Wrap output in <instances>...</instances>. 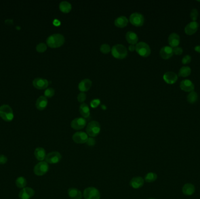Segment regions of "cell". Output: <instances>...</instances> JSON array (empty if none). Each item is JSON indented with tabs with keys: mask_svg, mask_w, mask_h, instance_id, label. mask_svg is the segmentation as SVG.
<instances>
[{
	"mask_svg": "<svg viewBox=\"0 0 200 199\" xmlns=\"http://www.w3.org/2000/svg\"><path fill=\"white\" fill-rule=\"evenodd\" d=\"M101 131L100 124L97 121L90 122L86 127V132L88 136L91 137H95L98 136Z\"/></svg>",
	"mask_w": 200,
	"mask_h": 199,
	"instance_id": "3",
	"label": "cell"
},
{
	"mask_svg": "<svg viewBox=\"0 0 200 199\" xmlns=\"http://www.w3.org/2000/svg\"><path fill=\"white\" fill-rule=\"evenodd\" d=\"M15 184L16 186L20 189H23L24 187H25L27 184V181L26 179L23 176H19L16 179L15 181Z\"/></svg>",
	"mask_w": 200,
	"mask_h": 199,
	"instance_id": "29",
	"label": "cell"
},
{
	"mask_svg": "<svg viewBox=\"0 0 200 199\" xmlns=\"http://www.w3.org/2000/svg\"><path fill=\"white\" fill-rule=\"evenodd\" d=\"M128 19L125 16H121L115 19V25L120 28H123L128 25Z\"/></svg>",
	"mask_w": 200,
	"mask_h": 199,
	"instance_id": "25",
	"label": "cell"
},
{
	"mask_svg": "<svg viewBox=\"0 0 200 199\" xmlns=\"http://www.w3.org/2000/svg\"><path fill=\"white\" fill-rule=\"evenodd\" d=\"M100 100L99 99H95L92 100L90 102V105L91 106V107L93 108H95L100 104Z\"/></svg>",
	"mask_w": 200,
	"mask_h": 199,
	"instance_id": "38",
	"label": "cell"
},
{
	"mask_svg": "<svg viewBox=\"0 0 200 199\" xmlns=\"http://www.w3.org/2000/svg\"><path fill=\"white\" fill-rule=\"evenodd\" d=\"M168 40H169V43L171 47H177L179 46L180 39L179 34H175V33H173V34H170V36H169Z\"/></svg>",
	"mask_w": 200,
	"mask_h": 199,
	"instance_id": "20",
	"label": "cell"
},
{
	"mask_svg": "<svg viewBox=\"0 0 200 199\" xmlns=\"http://www.w3.org/2000/svg\"><path fill=\"white\" fill-rule=\"evenodd\" d=\"M72 8V4L66 1H62L59 4L60 10L63 13H70Z\"/></svg>",
	"mask_w": 200,
	"mask_h": 199,
	"instance_id": "28",
	"label": "cell"
},
{
	"mask_svg": "<svg viewBox=\"0 0 200 199\" xmlns=\"http://www.w3.org/2000/svg\"><path fill=\"white\" fill-rule=\"evenodd\" d=\"M173 50L171 47L164 46L160 51V55L163 59H169L173 55Z\"/></svg>",
	"mask_w": 200,
	"mask_h": 199,
	"instance_id": "14",
	"label": "cell"
},
{
	"mask_svg": "<svg viewBox=\"0 0 200 199\" xmlns=\"http://www.w3.org/2000/svg\"><path fill=\"white\" fill-rule=\"evenodd\" d=\"M65 42L64 36L60 34H55L49 36L46 39L47 45L51 48H58Z\"/></svg>",
	"mask_w": 200,
	"mask_h": 199,
	"instance_id": "1",
	"label": "cell"
},
{
	"mask_svg": "<svg viewBox=\"0 0 200 199\" xmlns=\"http://www.w3.org/2000/svg\"><path fill=\"white\" fill-rule=\"evenodd\" d=\"M111 53L116 59H124L128 55V50L124 45L117 44L112 47Z\"/></svg>",
	"mask_w": 200,
	"mask_h": 199,
	"instance_id": "2",
	"label": "cell"
},
{
	"mask_svg": "<svg viewBox=\"0 0 200 199\" xmlns=\"http://www.w3.org/2000/svg\"><path fill=\"white\" fill-rule=\"evenodd\" d=\"M128 49H129V50L130 51H133L134 50H135L136 47H135V46H134V45H130V46H129Z\"/></svg>",
	"mask_w": 200,
	"mask_h": 199,
	"instance_id": "43",
	"label": "cell"
},
{
	"mask_svg": "<svg viewBox=\"0 0 200 199\" xmlns=\"http://www.w3.org/2000/svg\"><path fill=\"white\" fill-rule=\"evenodd\" d=\"M92 86V81L89 78H85L78 84V89L81 92L88 91Z\"/></svg>",
	"mask_w": 200,
	"mask_h": 199,
	"instance_id": "16",
	"label": "cell"
},
{
	"mask_svg": "<svg viewBox=\"0 0 200 199\" xmlns=\"http://www.w3.org/2000/svg\"><path fill=\"white\" fill-rule=\"evenodd\" d=\"M181 89L186 92H192L194 89V85L189 80H184L180 82Z\"/></svg>",
	"mask_w": 200,
	"mask_h": 199,
	"instance_id": "19",
	"label": "cell"
},
{
	"mask_svg": "<svg viewBox=\"0 0 200 199\" xmlns=\"http://www.w3.org/2000/svg\"><path fill=\"white\" fill-rule=\"evenodd\" d=\"M198 95L196 92L192 91L188 95L187 101L190 103H194L195 102L197 101L198 100Z\"/></svg>",
	"mask_w": 200,
	"mask_h": 199,
	"instance_id": "32",
	"label": "cell"
},
{
	"mask_svg": "<svg viewBox=\"0 0 200 199\" xmlns=\"http://www.w3.org/2000/svg\"><path fill=\"white\" fill-rule=\"evenodd\" d=\"M192 72L191 68L188 67H183L180 68L179 71V76H183V77H186L188 76Z\"/></svg>",
	"mask_w": 200,
	"mask_h": 199,
	"instance_id": "30",
	"label": "cell"
},
{
	"mask_svg": "<svg viewBox=\"0 0 200 199\" xmlns=\"http://www.w3.org/2000/svg\"><path fill=\"white\" fill-rule=\"evenodd\" d=\"M198 26V24L197 22H191L185 27V32L188 35L194 34L197 31Z\"/></svg>",
	"mask_w": 200,
	"mask_h": 199,
	"instance_id": "15",
	"label": "cell"
},
{
	"mask_svg": "<svg viewBox=\"0 0 200 199\" xmlns=\"http://www.w3.org/2000/svg\"><path fill=\"white\" fill-rule=\"evenodd\" d=\"M194 49L196 51L200 53V46H197L195 47Z\"/></svg>",
	"mask_w": 200,
	"mask_h": 199,
	"instance_id": "44",
	"label": "cell"
},
{
	"mask_svg": "<svg viewBox=\"0 0 200 199\" xmlns=\"http://www.w3.org/2000/svg\"><path fill=\"white\" fill-rule=\"evenodd\" d=\"M13 20H12V19H7V20L5 21V22H8V23H9V24H12V22H13Z\"/></svg>",
	"mask_w": 200,
	"mask_h": 199,
	"instance_id": "45",
	"label": "cell"
},
{
	"mask_svg": "<svg viewBox=\"0 0 200 199\" xmlns=\"http://www.w3.org/2000/svg\"><path fill=\"white\" fill-rule=\"evenodd\" d=\"M8 161V158L4 155H0V165L5 164Z\"/></svg>",
	"mask_w": 200,
	"mask_h": 199,
	"instance_id": "41",
	"label": "cell"
},
{
	"mask_svg": "<svg viewBox=\"0 0 200 199\" xmlns=\"http://www.w3.org/2000/svg\"><path fill=\"white\" fill-rule=\"evenodd\" d=\"M83 196L85 199H100L101 194L98 189L94 187H89L84 191Z\"/></svg>",
	"mask_w": 200,
	"mask_h": 199,
	"instance_id": "6",
	"label": "cell"
},
{
	"mask_svg": "<svg viewBox=\"0 0 200 199\" xmlns=\"http://www.w3.org/2000/svg\"><path fill=\"white\" fill-rule=\"evenodd\" d=\"M68 195L71 199H81L83 197L81 191L76 188L68 189Z\"/></svg>",
	"mask_w": 200,
	"mask_h": 199,
	"instance_id": "24",
	"label": "cell"
},
{
	"mask_svg": "<svg viewBox=\"0 0 200 199\" xmlns=\"http://www.w3.org/2000/svg\"><path fill=\"white\" fill-rule=\"evenodd\" d=\"M178 76L173 72H167L163 76V79L166 83L169 84H173L177 80Z\"/></svg>",
	"mask_w": 200,
	"mask_h": 199,
	"instance_id": "17",
	"label": "cell"
},
{
	"mask_svg": "<svg viewBox=\"0 0 200 199\" xmlns=\"http://www.w3.org/2000/svg\"><path fill=\"white\" fill-rule=\"evenodd\" d=\"M86 143L89 146H94V145L95 144V140L94 139V138L90 137L88 139V140H87Z\"/></svg>",
	"mask_w": 200,
	"mask_h": 199,
	"instance_id": "42",
	"label": "cell"
},
{
	"mask_svg": "<svg viewBox=\"0 0 200 199\" xmlns=\"http://www.w3.org/2000/svg\"><path fill=\"white\" fill-rule=\"evenodd\" d=\"M86 97H87V95L84 92H80L78 93L77 96V100L79 102L83 103L85 101Z\"/></svg>",
	"mask_w": 200,
	"mask_h": 199,
	"instance_id": "37",
	"label": "cell"
},
{
	"mask_svg": "<svg viewBox=\"0 0 200 199\" xmlns=\"http://www.w3.org/2000/svg\"><path fill=\"white\" fill-rule=\"evenodd\" d=\"M55 93V89L53 88H48L45 91V97H51L54 96Z\"/></svg>",
	"mask_w": 200,
	"mask_h": 199,
	"instance_id": "35",
	"label": "cell"
},
{
	"mask_svg": "<svg viewBox=\"0 0 200 199\" xmlns=\"http://www.w3.org/2000/svg\"><path fill=\"white\" fill-rule=\"evenodd\" d=\"M36 49L39 53H43L47 50V45L44 43H40L36 46Z\"/></svg>",
	"mask_w": 200,
	"mask_h": 199,
	"instance_id": "33",
	"label": "cell"
},
{
	"mask_svg": "<svg viewBox=\"0 0 200 199\" xmlns=\"http://www.w3.org/2000/svg\"><path fill=\"white\" fill-rule=\"evenodd\" d=\"M154 199V198H150V199Z\"/></svg>",
	"mask_w": 200,
	"mask_h": 199,
	"instance_id": "46",
	"label": "cell"
},
{
	"mask_svg": "<svg viewBox=\"0 0 200 199\" xmlns=\"http://www.w3.org/2000/svg\"><path fill=\"white\" fill-rule=\"evenodd\" d=\"M33 85L37 89H45L48 86L49 82L46 79L37 78L33 81Z\"/></svg>",
	"mask_w": 200,
	"mask_h": 199,
	"instance_id": "13",
	"label": "cell"
},
{
	"mask_svg": "<svg viewBox=\"0 0 200 199\" xmlns=\"http://www.w3.org/2000/svg\"><path fill=\"white\" fill-rule=\"evenodd\" d=\"M49 169V167L47 162L46 161H41L35 166L34 172L36 175L42 176L47 173Z\"/></svg>",
	"mask_w": 200,
	"mask_h": 199,
	"instance_id": "7",
	"label": "cell"
},
{
	"mask_svg": "<svg viewBox=\"0 0 200 199\" xmlns=\"http://www.w3.org/2000/svg\"><path fill=\"white\" fill-rule=\"evenodd\" d=\"M34 155L35 158L38 160V161H43L44 160H45L46 157V151L44 148L42 147H38L36 148L34 151Z\"/></svg>",
	"mask_w": 200,
	"mask_h": 199,
	"instance_id": "21",
	"label": "cell"
},
{
	"mask_svg": "<svg viewBox=\"0 0 200 199\" xmlns=\"http://www.w3.org/2000/svg\"><path fill=\"white\" fill-rule=\"evenodd\" d=\"M87 124V121L84 118H77L73 120L71 122V127L74 130H79L85 127Z\"/></svg>",
	"mask_w": 200,
	"mask_h": 199,
	"instance_id": "11",
	"label": "cell"
},
{
	"mask_svg": "<svg viewBox=\"0 0 200 199\" xmlns=\"http://www.w3.org/2000/svg\"><path fill=\"white\" fill-rule=\"evenodd\" d=\"M0 116L7 122H10L14 118L13 109L8 105H3L0 107Z\"/></svg>",
	"mask_w": 200,
	"mask_h": 199,
	"instance_id": "5",
	"label": "cell"
},
{
	"mask_svg": "<svg viewBox=\"0 0 200 199\" xmlns=\"http://www.w3.org/2000/svg\"><path fill=\"white\" fill-rule=\"evenodd\" d=\"M100 51L104 54H107L110 53L111 51V47L108 44H102L100 46Z\"/></svg>",
	"mask_w": 200,
	"mask_h": 199,
	"instance_id": "34",
	"label": "cell"
},
{
	"mask_svg": "<svg viewBox=\"0 0 200 199\" xmlns=\"http://www.w3.org/2000/svg\"><path fill=\"white\" fill-rule=\"evenodd\" d=\"M144 185V179L142 177H134L130 181V185L132 188L138 189L141 188Z\"/></svg>",
	"mask_w": 200,
	"mask_h": 199,
	"instance_id": "18",
	"label": "cell"
},
{
	"mask_svg": "<svg viewBox=\"0 0 200 199\" xmlns=\"http://www.w3.org/2000/svg\"><path fill=\"white\" fill-rule=\"evenodd\" d=\"M47 105V99L45 96H41L37 99L36 106L39 110H43Z\"/></svg>",
	"mask_w": 200,
	"mask_h": 199,
	"instance_id": "22",
	"label": "cell"
},
{
	"mask_svg": "<svg viewBox=\"0 0 200 199\" xmlns=\"http://www.w3.org/2000/svg\"><path fill=\"white\" fill-rule=\"evenodd\" d=\"M157 178H158L157 174L154 172H149L146 175L145 181L146 182L151 183V182H154L157 179Z\"/></svg>",
	"mask_w": 200,
	"mask_h": 199,
	"instance_id": "31",
	"label": "cell"
},
{
	"mask_svg": "<svg viewBox=\"0 0 200 199\" xmlns=\"http://www.w3.org/2000/svg\"><path fill=\"white\" fill-rule=\"evenodd\" d=\"M135 47L136 52L142 57H147L151 53V49L149 45L144 42L138 43Z\"/></svg>",
	"mask_w": 200,
	"mask_h": 199,
	"instance_id": "4",
	"label": "cell"
},
{
	"mask_svg": "<svg viewBox=\"0 0 200 199\" xmlns=\"http://www.w3.org/2000/svg\"><path fill=\"white\" fill-rule=\"evenodd\" d=\"M198 16V13L197 9L196 8L192 9L191 13H190V17L192 18V20L194 22L196 21V20L197 19Z\"/></svg>",
	"mask_w": 200,
	"mask_h": 199,
	"instance_id": "36",
	"label": "cell"
},
{
	"mask_svg": "<svg viewBox=\"0 0 200 199\" xmlns=\"http://www.w3.org/2000/svg\"><path fill=\"white\" fill-rule=\"evenodd\" d=\"M125 38L129 43L131 44V45H135L137 44V42L138 41V36L136 34V33H135L134 32L132 31H129L125 35Z\"/></svg>",
	"mask_w": 200,
	"mask_h": 199,
	"instance_id": "23",
	"label": "cell"
},
{
	"mask_svg": "<svg viewBox=\"0 0 200 199\" xmlns=\"http://www.w3.org/2000/svg\"><path fill=\"white\" fill-rule=\"evenodd\" d=\"M62 159V155L57 151H53L46 155L45 161L47 164H56L59 163Z\"/></svg>",
	"mask_w": 200,
	"mask_h": 199,
	"instance_id": "9",
	"label": "cell"
},
{
	"mask_svg": "<svg viewBox=\"0 0 200 199\" xmlns=\"http://www.w3.org/2000/svg\"><path fill=\"white\" fill-rule=\"evenodd\" d=\"M182 191L184 195L191 196L195 192V187L191 183H186L183 186Z\"/></svg>",
	"mask_w": 200,
	"mask_h": 199,
	"instance_id": "27",
	"label": "cell"
},
{
	"mask_svg": "<svg viewBox=\"0 0 200 199\" xmlns=\"http://www.w3.org/2000/svg\"><path fill=\"white\" fill-rule=\"evenodd\" d=\"M35 193V191L32 188L25 187L19 191L18 196L20 199H30L34 196Z\"/></svg>",
	"mask_w": 200,
	"mask_h": 199,
	"instance_id": "12",
	"label": "cell"
},
{
	"mask_svg": "<svg viewBox=\"0 0 200 199\" xmlns=\"http://www.w3.org/2000/svg\"><path fill=\"white\" fill-rule=\"evenodd\" d=\"M173 53L176 55H181L183 53V49L180 47H176L173 49Z\"/></svg>",
	"mask_w": 200,
	"mask_h": 199,
	"instance_id": "39",
	"label": "cell"
},
{
	"mask_svg": "<svg viewBox=\"0 0 200 199\" xmlns=\"http://www.w3.org/2000/svg\"><path fill=\"white\" fill-rule=\"evenodd\" d=\"M129 22L133 25L139 27L143 25L145 18L141 13H132L129 17Z\"/></svg>",
	"mask_w": 200,
	"mask_h": 199,
	"instance_id": "8",
	"label": "cell"
},
{
	"mask_svg": "<svg viewBox=\"0 0 200 199\" xmlns=\"http://www.w3.org/2000/svg\"><path fill=\"white\" fill-rule=\"evenodd\" d=\"M191 60H192V57H190V55H185L182 59V63L184 64L190 63L191 62Z\"/></svg>",
	"mask_w": 200,
	"mask_h": 199,
	"instance_id": "40",
	"label": "cell"
},
{
	"mask_svg": "<svg viewBox=\"0 0 200 199\" xmlns=\"http://www.w3.org/2000/svg\"><path fill=\"white\" fill-rule=\"evenodd\" d=\"M72 139L77 144H84L87 143L89 136L85 132L78 131L73 134Z\"/></svg>",
	"mask_w": 200,
	"mask_h": 199,
	"instance_id": "10",
	"label": "cell"
},
{
	"mask_svg": "<svg viewBox=\"0 0 200 199\" xmlns=\"http://www.w3.org/2000/svg\"><path fill=\"white\" fill-rule=\"evenodd\" d=\"M79 111L81 116L84 118H89L90 115V109H89V106L85 103H83L80 105L79 107Z\"/></svg>",
	"mask_w": 200,
	"mask_h": 199,
	"instance_id": "26",
	"label": "cell"
}]
</instances>
